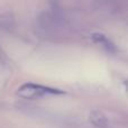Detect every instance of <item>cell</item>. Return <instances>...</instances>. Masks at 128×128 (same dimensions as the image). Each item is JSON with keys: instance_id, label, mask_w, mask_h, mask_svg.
<instances>
[{"instance_id": "1", "label": "cell", "mask_w": 128, "mask_h": 128, "mask_svg": "<svg viewBox=\"0 0 128 128\" xmlns=\"http://www.w3.org/2000/svg\"><path fill=\"white\" fill-rule=\"evenodd\" d=\"M20 97L26 98V99H36V98L44 97L47 94H58L62 93L61 91L55 90V89L48 88V86H44L40 84L35 83H26L18 90Z\"/></svg>"}, {"instance_id": "2", "label": "cell", "mask_w": 128, "mask_h": 128, "mask_svg": "<svg viewBox=\"0 0 128 128\" xmlns=\"http://www.w3.org/2000/svg\"><path fill=\"white\" fill-rule=\"evenodd\" d=\"M90 122L98 128H108L109 119L101 112V111L94 110L90 115Z\"/></svg>"}, {"instance_id": "3", "label": "cell", "mask_w": 128, "mask_h": 128, "mask_svg": "<svg viewBox=\"0 0 128 128\" xmlns=\"http://www.w3.org/2000/svg\"><path fill=\"white\" fill-rule=\"evenodd\" d=\"M93 40H94L96 43H98L99 45H101L104 48H106L108 52H114L116 50V46L114 43H111V40H109L108 37L101 35V34H94L93 35Z\"/></svg>"}, {"instance_id": "4", "label": "cell", "mask_w": 128, "mask_h": 128, "mask_svg": "<svg viewBox=\"0 0 128 128\" xmlns=\"http://www.w3.org/2000/svg\"><path fill=\"white\" fill-rule=\"evenodd\" d=\"M11 22H14V19L8 16V17H4V15L0 16V26L1 27H11Z\"/></svg>"}]
</instances>
